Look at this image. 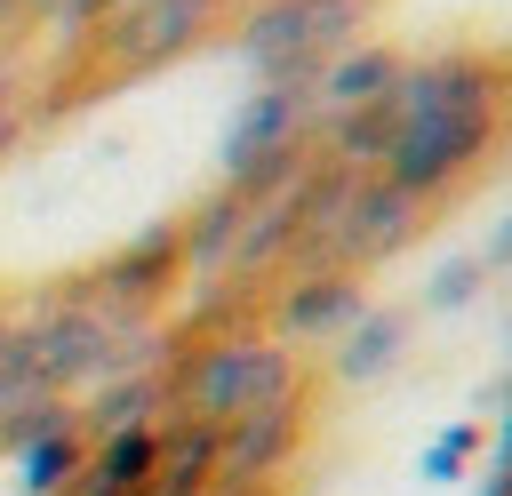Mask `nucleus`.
<instances>
[{
	"instance_id": "1",
	"label": "nucleus",
	"mask_w": 512,
	"mask_h": 496,
	"mask_svg": "<svg viewBox=\"0 0 512 496\" xmlns=\"http://www.w3.org/2000/svg\"><path fill=\"white\" fill-rule=\"evenodd\" d=\"M24 352L40 360V376L56 384V400L72 392V384H112L120 376V320L104 312V304H40L24 328Z\"/></svg>"
},
{
	"instance_id": "2",
	"label": "nucleus",
	"mask_w": 512,
	"mask_h": 496,
	"mask_svg": "<svg viewBox=\"0 0 512 496\" xmlns=\"http://www.w3.org/2000/svg\"><path fill=\"white\" fill-rule=\"evenodd\" d=\"M272 384H280V360L272 352H256V344H216V352H200L192 368H184V408H192V424H240V416H256L264 400H272Z\"/></svg>"
},
{
	"instance_id": "3",
	"label": "nucleus",
	"mask_w": 512,
	"mask_h": 496,
	"mask_svg": "<svg viewBox=\"0 0 512 496\" xmlns=\"http://www.w3.org/2000/svg\"><path fill=\"white\" fill-rule=\"evenodd\" d=\"M192 24H200V0H112L104 40H112L128 64H144V56H168Z\"/></svg>"
},
{
	"instance_id": "4",
	"label": "nucleus",
	"mask_w": 512,
	"mask_h": 496,
	"mask_svg": "<svg viewBox=\"0 0 512 496\" xmlns=\"http://www.w3.org/2000/svg\"><path fill=\"white\" fill-rule=\"evenodd\" d=\"M80 464H88V448H80V432H72V416H56V424H40V432H32L24 448H16V472H24V496H64Z\"/></svg>"
},
{
	"instance_id": "5",
	"label": "nucleus",
	"mask_w": 512,
	"mask_h": 496,
	"mask_svg": "<svg viewBox=\"0 0 512 496\" xmlns=\"http://www.w3.org/2000/svg\"><path fill=\"white\" fill-rule=\"evenodd\" d=\"M216 464V432L208 424H184V432H160V456H152V480L144 496H192Z\"/></svg>"
},
{
	"instance_id": "6",
	"label": "nucleus",
	"mask_w": 512,
	"mask_h": 496,
	"mask_svg": "<svg viewBox=\"0 0 512 496\" xmlns=\"http://www.w3.org/2000/svg\"><path fill=\"white\" fill-rule=\"evenodd\" d=\"M152 400H160V384H152V376H112V384L96 392V408H88V424H96V440H104V432H136Z\"/></svg>"
},
{
	"instance_id": "7",
	"label": "nucleus",
	"mask_w": 512,
	"mask_h": 496,
	"mask_svg": "<svg viewBox=\"0 0 512 496\" xmlns=\"http://www.w3.org/2000/svg\"><path fill=\"white\" fill-rule=\"evenodd\" d=\"M280 120H288V104L280 96H256L248 112H240V136H232V160H256L272 136H280Z\"/></svg>"
},
{
	"instance_id": "8",
	"label": "nucleus",
	"mask_w": 512,
	"mask_h": 496,
	"mask_svg": "<svg viewBox=\"0 0 512 496\" xmlns=\"http://www.w3.org/2000/svg\"><path fill=\"white\" fill-rule=\"evenodd\" d=\"M8 144H16V120H8V112H0V152H8Z\"/></svg>"
},
{
	"instance_id": "9",
	"label": "nucleus",
	"mask_w": 512,
	"mask_h": 496,
	"mask_svg": "<svg viewBox=\"0 0 512 496\" xmlns=\"http://www.w3.org/2000/svg\"><path fill=\"white\" fill-rule=\"evenodd\" d=\"M8 336H16V320H8V312H0V344H8Z\"/></svg>"
},
{
	"instance_id": "10",
	"label": "nucleus",
	"mask_w": 512,
	"mask_h": 496,
	"mask_svg": "<svg viewBox=\"0 0 512 496\" xmlns=\"http://www.w3.org/2000/svg\"><path fill=\"white\" fill-rule=\"evenodd\" d=\"M0 112H8V80H0Z\"/></svg>"
}]
</instances>
